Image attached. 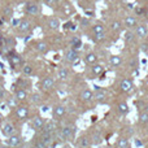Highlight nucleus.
Instances as JSON below:
<instances>
[{"label": "nucleus", "instance_id": "1", "mask_svg": "<svg viewBox=\"0 0 148 148\" xmlns=\"http://www.w3.org/2000/svg\"><path fill=\"white\" fill-rule=\"evenodd\" d=\"M59 135L62 140L65 142H70L74 139V135H75V127L73 125H66L64 127H61L59 130Z\"/></svg>", "mask_w": 148, "mask_h": 148}, {"label": "nucleus", "instance_id": "2", "mask_svg": "<svg viewBox=\"0 0 148 148\" xmlns=\"http://www.w3.org/2000/svg\"><path fill=\"white\" fill-rule=\"evenodd\" d=\"M7 59H8V62H9V65H10L12 69H17L20 65H22V59H21L20 55L16 53L14 49L10 51V52H8Z\"/></svg>", "mask_w": 148, "mask_h": 148}, {"label": "nucleus", "instance_id": "3", "mask_svg": "<svg viewBox=\"0 0 148 148\" xmlns=\"http://www.w3.org/2000/svg\"><path fill=\"white\" fill-rule=\"evenodd\" d=\"M66 114V107L62 104H57L53 107L52 109V116H53V120L55 121H60L64 118V116Z\"/></svg>", "mask_w": 148, "mask_h": 148}, {"label": "nucleus", "instance_id": "4", "mask_svg": "<svg viewBox=\"0 0 148 148\" xmlns=\"http://www.w3.org/2000/svg\"><path fill=\"white\" fill-rule=\"evenodd\" d=\"M44 125H46V121H44V118L40 117V116H36V117H34L33 121H31V123H30L31 129H33L34 131H36V133H40V131H43Z\"/></svg>", "mask_w": 148, "mask_h": 148}, {"label": "nucleus", "instance_id": "5", "mask_svg": "<svg viewBox=\"0 0 148 148\" xmlns=\"http://www.w3.org/2000/svg\"><path fill=\"white\" fill-rule=\"evenodd\" d=\"M22 144V136L21 134H13L12 136H9L7 140V146H9L10 148H20Z\"/></svg>", "mask_w": 148, "mask_h": 148}, {"label": "nucleus", "instance_id": "6", "mask_svg": "<svg viewBox=\"0 0 148 148\" xmlns=\"http://www.w3.org/2000/svg\"><path fill=\"white\" fill-rule=\"evenodd\" d=\"M25 13L26 14H30V16H35L40 13V7L39 4L33 1H27L26 3V7H25Z\"/></svg>", "mask_w": 148, "mask_h": 148}, {"label": "nucleus", "instance_id": "7", "mask_svg": "<svg viewBox=\"0 0 148 148\" xmlns=\"http://www.w3.org/2000/svg\"><path fill=\"white\" fill-rule=\"evenodd\" d=\"M39 139H40L42 142H43L46 146H48V148H49V146H51L52 143L55 142V134H51V133H48V131H40L39 133V136H38Z\"/></svg>", "mask_w": 148, "mask_h": 148}, {"label": "nucleus", "instance_id": "8", "mask_svg": "<svg viewBox=\"0 0 148 148\" xmlns=\"http://www.w3.org/2000/svg\"><path fill=\"white\" fill-rule=\"evenodd\" d=\"M29 108L26 105H20L18 108H16V117L18 118L20 121H26L29 118Z\"/></svg>", "mask_w": 148, "mask_h": 148}, {"label": "nucleus", "instance_id": "9", "mask_svg": "<svg viewBox=\"0 0 148 148\" xmlns=\"http://www.w3.org/2000/svg\"><path fill=\"white\" fill-rule=\"evenodd\" d=\"M118 87H120V91L121 92H123V94H127V92H130L131 90L134 88V83H133V81H131V79L123 78L122 81L120 82Z\"/></svg>", "mask_w": 148, "mask_h": 148}, {"label": "nucleus", "instance_id": "10", "mask_svg": "<svg viewBox=\"0 0 148 148\" xmlns=\"http://www.w3.org/2000/svg\"><path fill=\"white\" fill-rule=\"evenodd\" d=\"M65 60H66L68 62H72V64H75V62L79 61V53L78 51H75V49H68L66 52H65Z\"/></svg>", "mask_w": 148, "mask_h": 148}, {"label": "nucleus", "instance_id": "11", "mask_svg": "<svg viewBox=\"0 0 148 148\" xmlns=\"http://www.w3.org/2000/svg\"><path fill=\"white\" fill-rule=\"evenodd\" d=\"M1 134L7 138L12 136L13 134H16V127L12 122H4V125L1 126Z\"/></svg>", "mask_w": 148, "mask_h": 148}, {"label": "nucleus", "instance_id": "12", "mask_svg": "<svg viewBox=\"0 0 148 148\" xmlns=\"http://www.w3.org/2000/svg\"><path fill=\"white\" fill-rule=\"evenodd\" d=\"M55 87V79L52 77H46L40 81V88L43 91H51Z\"/></svg>", "mask_w": 148, "mask_h": 148}, {"label": "nucleus", "instance_id": "13", "mask_svg": "<svg viewBox=\"0 0 148 148\" xmlns=\"http://www.w3.org/2000/svg\"><path fill=\"white\" fill-rule=\"evenodd\" d=\"M79 99L82 100L83 103H90L94 100V91H91L90 88H84L81 91L79 94Z\"/></svg>", "mask_w": 148, "mask_h": 148}, {"label": "nucleus", "instance_id": "14", "mask_svg": "<svg viewBox=\"0 0 148 148\" xmlns=\"http://www.w3.org/2000/svg\"><path fill=\"white\" fill-rule=\"evenodd\" d=\"M44 131H48V133L51 134H56V131L59 130V125H57V121L55 120H49L48 122H46V125H44Z\"/></svg>", "mask_w": 148, "mask_h": 148}, {"label": "nucleus", "instance_id": "15", "mask_svg": "<svg viewBox=\"0 0 148 148\" xmlns=\"http://www.w3.org/2000/svg\"><path fill=\"white\" fill-rule=\"evenodd\" d=\"M95 92H94V99L97 100V103H103L105 99V91L103 88H100L99 86H94Z\"/></svg>", "mask_w": 148, "mask_h": 148}, {"label": "nucleus", "instance_id": "16", "mask_svg": "<svg viewBox=\"0 0 148 148\" xmlns=\"http://www.w3.org/2000/svg\"><path fill=\"white\" fill-rule=\"evenodd\" d=\"M14 96L20 103H23V101H26V99H27V91H26V90H22V88H16Z\"/></svg>", "mask_w": 148, "mask_h": 148}, {"label": "nucleus", "instance_id": "17", "mask_svg": "<svg viewBox=\"0 0 148 148\" xmlns=\"http://www.w3.org/2000/svg\"><path fill=\"white\" fill-rule=\"evenodd\" d=\"M135 35L139 36V38H146L148 35V27L146 25H138L136 26V30H135Z\"/></svg>", "mask_w": 148, "mask_h": 148}, {"label": "nucleus", "instance_id": "18", "mask_svg": "<svg viewBox=\"0 0 148 148\" xmlns=\"http://www.w3.org/2000/svg\"><path fill=\"white\" fill-rule=\"evenodd\" d=\"M91 138H88L87 135H82L81 138L78 139V147L79 148H88L91 146Z\"/></svg>", "mask_w": 148, "mask_h": 148}, {"label": "nucleus", "instance_id": "19", "mask_svg": "<svg viewBox=\"0 0 148 148\" xmlns=\"http://www.w3.org/2000/svg\"><path fill=\"white\" fill-rule=\"evenodd\" d=\"M117 109H118V113H120L121 116H126L129 112H130V108H129L127 103L126 101H120L117 105Z\"/></svg>", "mask_w": 148, "mask_h": 148}, {"label": "nucleus", "instance_id": "20", "mask_svg": "<svg viewBox=\"0 0 148 148\" xmlns=\"http://www.w3.org/2000/svg\"><path fill=\"white\" fill-rule=\"evenodd\" d=\"M125 26L129 29H134L138 26V20H136L135 17H133V16H127V17L125 18Z\"/></svg>", "mask_w": 148, "mask_h": 148}, {"label": "nucleus", "instance_id": "21", "mask_svg": "<svg viewBox=\"0 0 148 148\" xmlns=\"http://www.w3.org/2000/svg\"><path fill=\"white\" fill-rule=\"evenodd\" d=\"M96 61H97V56L94 52H88V53L84 56V62H86L87 65H95Z\"/></svg>", "mask_w": 148, "mask_h": 148}, {"label": "nucleus", "instance_id": "22", "mask_svg": "<svg viewBox=\"0 0 148 148\" xmlns=\"http://www.w3.org/2000/svg\"><path fill=\"white\" fill-rule=\"evenodd\" d=\"M70 48L75 49V51H79L82 48V40L78 36H73L72 40H70Z\"/></svg>", "mask_w": 148, "mask_h": 148}, {"label": "nucleus", "instance_id": "23", "mask_svg": "<svg viewBox=\"0 0 148 148\" xmlns=\"http://www.w3.org/2000/svg\"><path fill=\"white\" fill-rule=\"evenodd\" d=\"M7 107L9 108V109H14V108H18L20 107V101H18L17 99H16V96H10V97H8L7 99Z\"/></svg>", "mask_w": 148, "mask_h": 148}, {"label": "nucleus", "instance_id": "24", "mask_svg": "<svg viewBox=\"0 0 148 148\" xmlns=\"http://www.w3.org/2000/svg\"><path fill=\"white\" fill-rule=\"evenodd\" d=\"M116 147L117 148H130V142H129V139L125 138V136H120V138L117 139Z\"/></svg>", "mask_w": 148, "mask_h": 148}, {"label": "nucleus", "instance_id": "25", "mask_svg": "<svg viewBox=\"0 0 148 148\" xmlns=\"http://www.w3.org/2000/svg\"><path fill=\"white\" fill-rule=\"evenodd\" d=\"M109 64H110V66L117 68L122 64V59H121L118 55H112V56L109 57Z\"/></svg>", "mask_w": 148, "mask_h": 148}, {"label": "nucleus", "instance_id": "26", "mask_svg": "<svg viewBox=\"0 0 148 148\" xmlns=\"http://www.w3.org/2000/svg\"><path fill=\"white\" fill-rule=\"evenodd\" d=\"M91 73H92V75H95V77L101 75V74L104 73V66H103V65H100V64L92 65V66H91Z\"/></svg>", "mask_w": 148, "mask_h": 148}, {"label": "nucleus", "instance_id": "27", "mask_svg": "<svg viewBox=\"0 0 148 148\" xmlns=\"http://www.w3.org/2000/svg\"><path fill=\"white\" fill-rule=\"evenodd\" d=\"M35 49L40 53H47L48 52V44L46 42H38V43H35Z\"/></svg>", "mask_w": 148, "mask_h": 148}, {"label": "nucleus", "instance_id": "28", "mask_svg": "<svg viewBox=\"0 0 148 148\" xmlns=\"http://www.w3.org/2000/svg\"><path fill=\"white\" fill-rule=\"evenodd\" d=\"M47 25H48V27L52 29V30H57V29L60 27V21L57 20L56 17H52V18H49L48 20Z\"/></svg>", "mask_w": 148, "mask_h": 148}, {"label": "nucleus", "instance_id": "29", "mask_svg": "<svg viewBox=\"0 0 148 148\" xmlns=\"http://www.w3.org/2000/svg\"><path fill=\"white\" fill-rule=\"evenodd\" d=\"M103 142V136H101V134L100 133H94L92 134V136H91V143L94 144V146H99L100 143Z\"/></svg>", "mask_w": 148, "mask_h": 148}, {"label": "nucleus", "instance_id": "30", "mask_svg": "<svg viewBox=\"0 0 148 148\" xmlns=\"http://www.w3.org/2000/svg\"><path fill=\"white\" fill-rule=\"evenodd\" d=\"M104 25H103L101 22H97V23H95L94 26H92V33L94 34H101V33H104Z\"/></svg>", "mask_w": 148, "mask_h": 148}, {"label": "nucleus", "instance_id": "31", "mask_svg": "<svg viewBox=\"0 0 148 148\" xmlns=\"http://www.w3.org/2000/svg\"><path fill=\"white\" fill-rule=\"evenodd\" d=\"M31 146H33V148H48V146H46L39 138H34L31 142Z\"/></svg>", "mask_w": 148, "mask_h": 148}, {"label": "nucleus", "instance_id": "32", "mask_svg": "<svg viewBox=\"0 0 148 148\" xmlns=\"http://www.w3.org/2000/svg\"><path fill=\"white\" fill-rule=\"evenodd\" d=\"M18 29H20V31H29L31 29V25H30V22H29V21L23 20V21H21V22H20Z\"/></svg>", "mask_w": 148, "mask_h": 148}, {"label": "nucleus", "instance_id": "33", "mask_svg": "<svg viewBox=\"0 0 148 148\" xmlns=\"http://www.w3.org/2000/svg\"><path fill=\"white\" fill-rule=\"evenodd\" d=\"M57 77H59V79H61V81H65V79L69 77V70H68L66 68H61V69L59 70V73H57Z\"/></svg>", "mask_w": 148, "mask_h": 148}, {"label": "nucleus", "instance_id": "34", "mask_svg": "<svg viewBox=\"0 0 148 148\" xmlns=\"http://www.w3.org/2000/svg\"><path fill=\"white\" fill-rule=\"evenodd\" d=\"M138 121H139V123H140V125H147V123H148V113L139 112Z\"/></svg>", "mask_w": 148, "mask_h": 148}, {"label": "nucleus", "instance_id": "35", "mask_svg": "<svg viewBox=\"0 0 148 148\" xmlns=\"http://www.w3.org/2000/svg\"><path fill=\"white\" fill-rule=\"evenodd\" d=\"M138 108H139V112L148 113V101H139Z\"/></svg>", "mask_w": 148, "mask_h": 148}, {"label": "nucleus", "instance_id": "36", "mask_svg": "<svg viewBox=\"0 0 148 148\" xmlns=\"http://www.w3.org/2000/svg\"><path fill=\"white\" fill-rule=\"evenodd\" d=\"M110 29H112V31L117 33V31H120L121 29H122V23H121L120 21H114V22H112V25H110Z\"/></svg>", "mask_w": 148, "mask_h": 148}, {"label": "nucleus", "instance_id": "37", "mask_svg": "<svg viewBox=\"0 0 148 148\" xmlns=\"http://www.w3.org/2000/svg\"><path fill=\"white\" fill-rule=\"evenodd\" d=\"M134 38H135V33H133V31H126V34H125V40L126 42H133L134 40Z\"/></svg>", "mask_w": 148, "mask_h": 148}, {"label": "nucleus", "instance_id": "38", "mask_svg": "<svg viewBox=\"0 0 148 148\" xmlns=\"http://www.w3.org/2000/svg\"><path fill=\"white\" fill-rule=\"evenodd\" d=\"M22 73L25 74V75H30L31 73H33V66L31 65H25V66L22 68Z\"/></svg>", "mask_w": 148, "mask_h": 148}, {"label": "nucleus", "instance_id": "39", "mask_svg": "<svg viewBox=\"0 0 148 148\" xmlns=\"http://www.w3.org/2000/svg\"><path fill=\"white\" fill-rule=\"evenodd\" d=\"M31 101H33L34 104H36V105L40 104V103H42V97H40V95H39V94H34L33 96H31Z\"/></svg>", "mask_w": 148, "mask_h": 148}, {"label": "nucleus", "instance_id": "40", "mask_svg": "<svg viewBox=\"0 0 148 148\" xmlns=\"http://www.w3.org/2000/svg\"><path fill=\"white\" fill-rule=\"evenodd\" d=\"M3 14H5V17H12V14H13V9L10 7H5L4 9H3Z\"/></svg>", "mask_w": 148, "mask_h": 148}, {"label": "nucleus", "instance_id": "41", "mask_svg": "<svg viewBox=\"0 0 148 148\" xmlns=\"http://www.w3.org/2000/svg\"><path fill=\"white\" fill-rule=\"evenodd\" d=\"M104 39H105L104 33H101V34H94V40L95 42H103Z\"/></svg>", "mask_w": 148, "mask_h": 148}, {"label": "nucleus", "instance_id": "42", "mask_svg": "<svg viewBox=\"0 0 148 148\" xmlns=\"http://www.w3.org/2000/svg\"><path fill=\"white\" fill-rule=\"evenodd\" d=\"M20 22H21V21H20V20H17V18H12V21H10V23H12L13 27H18Z\"/></svg>", "mask_w": 148, "mask_h": 148}, {"label": "nucleus", "instance_id": "43", "mask_svg": "<svg viewBox=\"0 0 148 148\" xmlns=\"http://www.w3.org/2000/svg\"><path fill=\"white\" fill-rule=\"evenodd\" d=\"M140 49H142L143 52H147V51H148V44H147V43H143V44L140 46Z\"/></svg>", "mask_w": 148, "mask_h": 148}, {"label": "nucleus", "instance_id": "44", "mask_svg": "<svg viewBox=\"0 0 148 148\" xmlns=\"http://www.w3.org/2000/svg\"><path fill=\"white\" fill-rule=\"evenodd\" d=\"M81 25L83 26V27H84V26H87V25H88V20H87V18H83V20H81Z\"/></svg>", "mask_w": 148, "mask_h": 148}, {"label": "nucleus", "instance_id": "45", "mask_svg": "<svg viewBox=\"0 0 148 148\" xmlns=\"http://www.w3.org/2000/svg\"><path fill=\"white\" fill-rule=\"evenodd\" d=\"M44 3H46L48 7H52V5L55 4V0H44Z\"/></svg>", "mask_w": 148, "mask_h": 148}, {"label": "nucleus", "instance_id": "46", "mask_svg": "<svg viewBox=\"0 0 148 148\" xmlns=\"http://www.w3.org/2000/svg\"><path fill=\"white\" fill-rule=\"evenodd\" d=\"M4 95H5V91H4V90L0 88V100L4 99Z\"/></svg>", "mask_w": 148, "mask_h": 148}, {"label": "nucleus", "instance_id": "47", "mask_svg": "<svg viewBox=\"0 0 148 148\" xmlns=\"http://www.w3.org/2000/svg\"><path fill=\"white\" fill-rule=\"evenodd\" d=\"M70 26H72V22H68V23H65L64 25V27L65 29H70Z\"/></svg>", "mask_w": 148, "mask_h": 148}, {"label": "nucleus", "instance_id": "48", "mask_svg": "<svg viewBox=\"0 0 148 148\" xmlns=\"http://www.w3.org/2000/svg\"><path fill=\"white\" fill-rule=\"evenodd\" d=\"M3 120H4V116H3L1 113H0V125H1V123H3Z\"/></svg>", "mask_w": 148, "mask_h": 148}, {"label": "nucleus", "instance_id": "49", "mask_svg": "<svg viewBox=\"0 0 148 148\" xmlns=\"http://www.w3.org/2000/svg\"><path fill=\"white\" fill-rule=\"evenodd\" d=\"M42 110H43V112H47V110H48V107H47V105H44V107L42 108Z\"/></svg>", "mask_w": 148, "mask_h": 148}, {"label": "nucleus", "instance_id": "50", "mask_svg": "<svg viewBox=\"0 0 148 148\" xmlns=\"http://www.w3.org/2000/svg\"><path fill=\"white\" fill-rule=\"evenodd\" d=\"M0 148H10V147L7 146V144H0Z\"/></svg>", "mask_w": 148, "mask_h": 148}, {"label": "nucleus", "instance_id": "51", "mask_svg": "<svg viewBox=\"0 0 148 148\" xmlns=\"http://www.w3.org/2000/svg\"><path fill=\"white\" fill-rule=\"evenodd\" d=\"M1 82H3V77L0 75V83H1Z\"/></svg>", "mask_w": 148, "mask_h": 148}, {"label": "nucleus", "instance_id": "52", "mask_svg": "<svg viewBox=\"0 0 148 148\" xmlns=\"http://www.w3.org/2000/svg\"><path fill=\"white\" fill-rule=\"evenodd\" d=\"M1 23H3V21H1V20H0V25H1Z\"/></svg>", "mask_w": 148, "mask_h": 148}, {"label": "nucleus", "instance_id": "53", "mask_svg": "<svg viewBox=\"0 0 148 148\" xmlns=\"http://www.w3.org/2000/svg\"><path fill=\"white\" fill-rule=\"evenodd\" d=\"M57 1H60V0H55V3H57Z\"/></svg>", "mask_w": 148, "mask_h": 148}, {"label": "nucleus", "instance_id": "54", "mask_svg": "<svg viewBox=\"0 0 148 148\" xmlns=\"http://www.w3.org/2000/svg\"><path fill=\"white\" fill-rule=\"evenodd\" d=\"M147 92H148V87H147Z\"/></svg>", "mask_w": 148, "mask_h": 148}, {"label": "nucleus", "instance_id": "55", "mask_svg": "<svg viewBox=\"0 0 148 148\" xmlns=\"http://www.w3.org/2000/svg\"><path fill=\"white\" fill-rule=\"evenodd\" d=\"M147 148H148V147H147Z\"/></svg>", "mask_w": 148, "mask_h": 148}]
</instances>
